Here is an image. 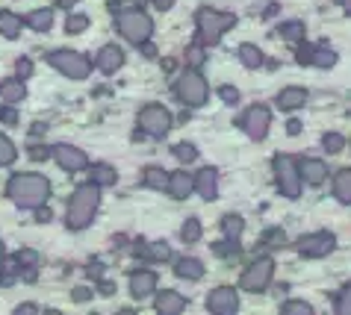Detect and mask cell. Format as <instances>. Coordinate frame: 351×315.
<instances>
[{
	"label": "cell",
	"mask_w": 351,
	"mask_h": 315,
	"mask_svg": "<svg viewBox=\"0 0 351 315\" xmlns=\"http://www.w3.org/2000/svg\"><path fill=\"white\" fill-rule=\"evenodd\" d=\"M275 180H278V189H280L284 198H292V201L298 198L304 183H301V171H298L295 156H289V153L275 156Z\"/></svg>",
	"instance_id": "5"
},
{
	"label": "cell",
	"mask_w": 351,
	"mask_h": 315,
	"mask_svg": "<svg viewBox=\"0 0 351 315\" xmlns=\"http://www.w3.org/2000/svg\"><path fill=\"white\" fill-rule=\"evenodd\" d=\"M195 192L201 194L204 201H213L219 194V171L216 168H201L195 174Z\"/></svg>",
	"instance_id": "14"
},
{
	"label": "cell",
	"mask_w": 351,
	"mask_h": 315,
	"mask_svg": "<svg viewBox=\"0 0 351 315\" xmlns=\"http://www.w3.org/2000/svg\"><path fill=\"white\" fill-rule=\"evenodd\" d=\"M183 310H186V301H183L180 292L165 289V292L157 294V312L160 315H180Z\"/></svg>",
	"instance_id": "18"
},
{
	"label": "cell",
	"mask_w": 351,
	"mask_h": 315,
	"mask_svg": "<svg viewBox=\"0 0 351 315\" xmlns=\"http://www.w3.org/2000/svg\"><path fill=\"white\" fill-rule=\"evenodd\" d=\"M337 315H351V283L339 292V298H337Z\"/></svg>",
	"instance_id": "39"
},
{
	"label": "cell",
	"mask_w": 351,
	"mask_h": 315,
	"mask_svg": "<svg viewBox=\"0 0 351 315\" xmlns=\"http://www.w3.org/2000/svg\"><path fill=\"white\" fill-rule=\"evenodd\" d=\"M339 3H343V9H346L348 15H351V0H339Z\"/></svg>",
	"instance_id": "51"
},
{
	"label": "cell",
	"mask_w": 351,
	"mask_h": 315,
	"mask_svg": "<svg viewBox=\"0 0 351 315\" xmlns=\"http://www.w3.org/2000/svg\"><path fill=\"white\" fill-rule=\"evenodd\" d=\"M221 230H224V236H228L230 242H237L242 236V230H245V221H242L239 215H224V218H221Z\"/></svg>",
	"instance_id": "29"
},
{
	"label": "cell",
	"mask_w": 351,
	"mask_h": 315,
	"mask_svg": "<svg viewBox=\"0 0 351 315\" xmlns=\"http://www.w3.org/2000/svg\"><path fill=\"white\" fill-rule=\"evenodd\" d=\"M71 298H74V301H89V298H92V289L80 286V289H74V292H71Z\"/></svg>",
	"instance_id": "45"
},
{
	"label": "cell",
	"mask_w": 351,
	"mask_h": 315,
	"mask_svg": "<svg viewBox=\"0 0 351 315\" xmlns=\"http://www.w3.org/2000/svg\"><path fill=\"white\" fill-rule=\"evenodd\" d=\"M115 180H119V174H115L112 165L97 162L95 168H92V180H89V183H95V186H112Z\"/></svg>",
	"instance_id": "27"
},
{
	"label": "cell",
	"mask_w": 351,
	"mask_h": 315,
	"mask_svg": "<svg viewBox=\"0 0 351 315\" xmlns=\"http://www.w3.org/2000/svg\"><path fill=\"white\" fill-rule=\"evenodd\" d=\"M169 244L165 242H154V244H142L139 248V257H145V260H157V262H162V260H169Z\"/></svg>",
	"instance_id": "31"
},
{
	"label": "cell",
	"mask_w": 351,
	"mask_h": 315,
	"mask_svg": "<svg viewBox=\"0 0 351 315\" xmlns=\"http://www.w3.org/2000/svg\"><path fill=\"white\" fill-rule=\"evenodd\" d=\"M213 251H216L219 253V257H233V253H239V244L237 242H221V244H216V248H213Z\"/></svg>",
	"instance_id": "41"
},
{
	"label": "cell",
	"mask_w": 351,
	"mask_h": 315,
	"mask_svg": "<svg viewBox=\"0 0 351 315\" xmlns=\"http://www.w3.org/2000/svg\"><path fill=\"white\" fill-rule=\"evenodd\" d=\"M0 265H3V242H0Z\"/></svg>",
	"instance_id": "55"
},
{
	"label": "cell",
	"mask_w": 351,
	"mask_h": 315,
	"mask_svg": "<svg viewBox=\"0 0 351 315\" xmlns=\"http://www.w3.org/2000/svg\"><path fill=\"white\" fill-rule=\"evenodd\" d=\"M0 94H3V101H6V103H18V101H24L27 88H24L21 80H6L3 86H0Z\"/></svg>",
	"instance_id": "28"
},
{
	"label": "cell",
	"mask_w": 351,
	"mask_h": 315,
	"mask_svg": "<svg viewBox=\"0 0 351 315\" xmlns=\"http://www.w3.org/2000/svg\"><path fill=\"white\" fill-rule=\"evenodd\" d=\"M280 315H316L313 307H310L307 301H289L284 310H280Z\"/></svg>",
	"instance_id": "36"
},
{
	"label": "cell",
	"mask_w": 351,
	"mask_h": 315,
	"mask_svg": "<svg viewBox=\"0 0 351 315\" xmlns=\"http://www.w3.org/2000/svg\"><path fill=\"white\" fill-rule=\"evenodd\" d=\"M322 144H325L328 153H339L346 147V139L339 133H325V139H322Z\"/></svg>",
	"instance_id": "37"
},
{
	"label": "cell",
	"mask_w": 351,
	"mask_h": 315,
	"mask_svg": "<svg viewBox=\"0 0 351 315\" xmlns=\"http://www.w3.org/2000/svg\"><path fill=\"white\" fill-rule=\"evenodd\" d=\"M195 21H198V42H201V45H216L219 38L228 33L233 24H237V15L219 12V9L204 6V9H198Z\"/></svg>",
	"instance_id": "3"
},
{
	"label": "cell",
	"mask_w": 351,
	"mask_h": 315,
	"mask_svg": "<svg viewBox=\"0 0 351 315\" xmlns=\"http://www.w3.org/2000/svg\"><path fill=\"white\" fill-rule=\"evenodd\" d=\"M287 130H289V133H298V130H301V121H289Z\"/></svg>",
	"instance_id": "50"
},
{
	"label": "cell",
	"mask_w": 351,
	"mask_h": 315,
	"mask_svg": "<svg viewBox=\"0 0 351 315\" xmlns=\"http://www.w3.org/2000/svg\"><path fill=\"white\" fill-rule=\"evenodd\" d=\"M219 94H221V101H224V103H230V106L239 101V92H237L233 86H221V88H219Z\"/></svg>",
	"instance_id": "42"
},
{
	"label": "cell",
	"mask_w": 351,
	"mask_h": 315,
	"mask_svg": "<svg viewBox=\"0 0 351 315\" xmlns=\"http://www.w3.org/2000/svg\"><path fill=\"white\" fill-rule=\"evenodd\" d=\"M334 194H337V201L351 203V168H343L334 174Z\"/></svg>",
	"instance_id": "23"
},
{
	"label": "cell",
	"mask_w": 351,
	"mask_h": 315,
	"mask_svg": "<svg viewBox=\"0 0 351 315\" xmlns=\"http://www.w3.org/2000/svg\"><path fill=\"white\" fill-rule=\"evenodd\" d=\"M334 248H337V236L328 230L310 233L298 242V253L307 260H322V257H328V253H334Z\"/></svg>",
	"instance_id": "11"
},
{
	"label": "cell",
	"mask_w": 351,
	"mask_h": 315,
	"mask_svg": "<svg viewBox=\"0 0 351 315\" xmlns=\"http://www.w3.org/2000/svg\"><path fill=\"white\" fill-rule=\"evenodd\" d=\"M30 74H33V62H30V59H18V77L24 80V77H30Z\"/></svg>",
	"instance_id": "43"
},
{
	"label": "cell",
	"mask_w": 351,
	"mask_h": 315,
	"mask_svg": "<svg viewBox=\"0 0 351 315\" xmlns=\"http://www.w3.org/2000/svg\"><path fill=\"white\" fill-rule=\"evenodd\" d=\"M51 156L56 162H60V168L62 171H83L86 165H89V156H86L80 147H71V144H56L53 151H51Z\"/></svg>",
	"instance_id": "13"
},
{
	"label": "cell",
	"mask_w": 351,
	"mask_h": 315,
	"mask_svg": "<svg viewBox=\"0 0 351 315\" xmlns=\"http://www.w3.org/2000/svg\"><path fill=\"white\" fill-rule=\"evenodd\" d=\"M171 153H174V160H180V162H195V160H198V147L189 144V142L174 144V147H171Z\"/></svg>",
	"instance_id": "33"
},
{
	"label": "cell",
	"mask_w": 351,
	"mask_h": 315,
	"mask_svg": "<svg viewBox=\"0 0 351 315\" xmlns=\"http://www.w3.org/2000/svg\"><path fill=\"white\" fill-rule=\"evenodd\" d=\"M180 239H183V242H189V244H195V242H198V239H201V221H198V218H189V221H183Z\"/></svg>",
	"instance_id": "34"
},
{
	"label": "cell",
	"mask_w": 351,
	"mask_h": 315,
	"mask_svg": "<svg viewBox=\"0 0 351 315\" xmlns=\"http://www.w3.org/2000/svg\"><path fill=\"white\" fill-rule=\"evenodd\" d=\"M304 103H307V88H301V86H289V88H284V92L278 94V106L284 112H295Z\"/></svg>",
	"instance_id": "19"
},
{
	"label": "cell",
	"mask_w": 351,
	"mask_h": 315,
	"mask_svg": "<svg viewBox=\"0 0 351 315\" xmlns=\"http://www.w3.org/2000/svg\"><path fill=\"white\" fill-rule=\"evenodd\" d=\"M298 59H301V62L316 65V68H334V65H337V53L330 51V47H325V45L313 47L310 53H298Z\"/></svg>",
	"instance_id": "21"
},
{
	"label": "cell",
	"mask_w": 351,
	"mask_h": 315,
	"mask_svg": "<svg viewBox=\"0 0 351 315\" xmlns=\"http://www.w3.org/2000/svg\"><path fill=\"white\" fill-rule=\"evenodd\" d=\"M154 6H157L160 12H165V9H171V6H174V0H154Z\"/></svg>",
	"instance_id": "49"
},
{
	"label": "cell",
	"mask_w": 351,
	"mask_h": 315,
	"mask_svg": "<svg viewBox=\"0 0 351 315\" xmlns=\"http://www.w3.org/2000/svg\"><path fill=\"white\" fill-rule=\"evenodd\" d=\"M239 127L245 130L254 142H263L269 136V127H271V112H269V106H263V103H254V106H248L245 115L239 118Z\"/></svg>",
	"instance_id": "8"
},
{
	"label": "cell",
	"mask_w": 351,
	"mask_h": 315,
	"mask_svg": "<svg viewBox=\"0 0 351 315\" xmlns=\"http://www.w3.org/2000/svg\"><path fill=\"white\" fill-rule=\"evenodd\" d=\"M174 274L183 280H201L204 277V262L195 260V257H183L178 260V265H174Z\"/></svg>",
	"instance_id": "22"
},
{
	"label": "cell",
	"mask_w": 351,
	"mask_h": 315,
	"mask_svg": "<svg viewBox=\"0 0 351 315\" xmlns=\"http://www.w3.org/2000/svg\"><path fill=\"white\" fill-rule=\"evenodd\" d=\"M174 92H178V97L186 106H204L207 103V97H210V88H207V80L195 71V68H186L180 77H178V83H174Z\"/></svg>",
	"instance_id": "6"
},
{
	"label": "cell",
	"mask_w": 351,
	"mask_h": 315,
	"mask_svg": "<svg viewBox=\"0 0 351 315\" xmlns=\"http://www.w3.org/2000/svg\"><path fill=\"white\" fill-rule=\"evenodd\" d=\"M9 198H12L18 206H42L47 201V194H51V183H47V177L42 174H15L12 180H9Z\"/></svg>",
	"instance_id": "2"
},
{
	"label": "cell",
	"mask_w": 351,
	"mask_h": 315,
	"mask_svg": "<svg viewBox=\"0 0 351 315\" xmlns=\"http://www.w3.org/2000/svg\"><path fill=\"white\" fill-rule=\"evenodd\" d=\"M86 27H89V15H71V18H68V24H65V29H68L71 36L83 33Z\"/></svg>",
	"instance_id": "38"
},
{
	"label": "cell",
	"mask_w": 351,
	"mask_h": 315,
	"mask_svg": "<svg viewBox=\"0 0 351 315\" xmlns=\"http://www.w3.org/2000/svg\"><path fill=\"white\" fill-rule=\"evenodd\" d=\"M239 59H242V65L245 68H260L266 59H263V53H260V47H254V45H242L239 47Z\"/></svg>",
	"instance_id": "32"
},
{
	"label": "cell",
	"mask_w": 351,
	"mask_h": 315,
	"mask_svg": "<svg viewBox=\"0 0 351 315\" xmlns=\"http://www.w3.org/2000/svg\"><path fill=\"white\" fill-rule=\"evenodd\" d=\"M298 171H301V183L307 186H322L328 180V165L322 160H301Z\"/></svg>",
	"instance_id": "15"
},
{
	"label": "cell",
	"mask_w": 351,
	"mask_h": 315,
	"mask_svg": "<svg viewBox=\"0 0 351 315\" xmlns=\"http://www.w3.org/2000/svg\"><path fill=\"white\" fill-rule=\"evenodd\" d=\"M97 203H101V192H97L95 183L77 186V192L71 194V201H68V215H65L68 230H86L89 227V224L95 221Z\"/></svg>",
	"instance_id": "1"
},
{
	"label": "cell",
	"mask_w": 351,
	"mask_h": 315,
	"mask_svg": "<svg viewBox=\"0 0 351 315\" xmlns=\"http://www.w3.org/2000/svg\"><path fill=\"white\" fill-rule=\"evenodd\" d=\"M36 218L38 221H51V210H45V206H36Z\"/></svg>",
	"instance_id": "48"
},
{
	"label": "cell",
	"mask_w": 351,
	"mask_h": 315,
	"mask_svg": "<svg viewBox=\"0 0 351 315\" xmlns=\"http://www.w3.org/2000/svg\"><path fill=\"white\" fill-rule=\"evenodd\" d=\"M47 65H53L60 74L71 77V80H86L92 74V62L77 51H53L47 56Z\"/></svg>",
	"instance_id": "7"
},
{
	"label": "cell",
	"mask_w": 351,
	"mask_h": 315,
	"mask_svg": "<svg viewBox=\"0 0 351 315\" xmlns=\"http://www.w3.org/2000/svg\"><path fill=\"white\" fill-rule=\"evenodd\" d=\"M115 315H136V312H133V310H119Z\"/></svg>",
	"instance_id": "53"
},
{
	"label": "cell",
	"mask_w": 351,
	"mask_h": 315,
	"mask_svg": "<svg viewBox=\"0 0 351 315\" xmlns=\"http://www.w3.org/2000/svg\"><path fill=\"white\" fill-rule=\"evenodd\" d=\"M0 115H3V121H6V124H18V115H15L12 106H3V110H0Z\"/></svg>",
	"instance_id": "44"
},
{
	"label": "cell",
	"mask_w": 351,
	"mask_h": 315,
	"mask_svg": "<svg viewBox=\"0 0 351 315\" xmlns=\"http://www.w3.org/2000/svg\"><path fill=\"white\" fill-rule=\"evenodd\" d=\"M139 127L148 136H154V139H162V136L169 133V127H171V115H169L165 106L148 103V106H142V112H139Z\"/></svg>",
	"instance_id": "10"
},
{
	"label": "cell",
	"mask_w": 351,
	"mask_h": 315,
	"mask_svg": "<svg viewBox=\"0 0 351 315\" xmlns=\"http://www.w3.org/2000/svg\"><path fill=\"white\" fill-rule=\"evenodd\" d=\"M12 315H36V307L33 303H24V307H18Z\"/></svg>",
	"instance_id": "47"
},
{
	"label": "cell",
	"mask_w": 351,
	"mask_h": 315,
	"mask_svg": "<svg viewBox=\"0 0 351 315\" xmlns=\"http://www.w3.org/2000/svg\"><path fill=\"white\" fill-rule=\"evenodd\" d=\"M142 180L151 186V189H169V174H165L162 168H157V165H151V168H145Z\"/></svg>",
	"instance_id": "30"
},
{
	"label": "cell",
	"mask_w": 351,
	"mask_h": 315,
	"mask_svg": "<svg viewBox=\"0 0 351 315\" xmlns=\"http://www.w3.org/2000/svg\"><path fill=\"white\" fill-rule=\"evenodd\" d=\"M30 156L36 162H42V160H47V147H30Z\"/></svg>",
	"instance_id": "46"
},
{
	"label": "cell",
	"mask_w": 351,
	"mask_h": 315,
	"mask_svg": "<svg viewBox=\"0 0 351 315\" xmlns=\"http://www.w3.org/2000/svg\"><path fill=\"white\" fill-rule=\"evenodd\" d=\"M74 3H80V0H60V6H74Z\"/></svg>",
	"instance_id": "52"
},
{
	"label": "cell",
	"mask_w": 351,
	"mask_h": 315,
	"mask_svg": "<svg viewBox=\"0 0 351 315\" xmlns=\"http://www.w3.org/2000/svg\"><path fill=\"white\" fill-rule=\"evenodd\" d=\"M45 315H62V312H60V310H47Z\"/></svg>",
	"instance_id": "54"
},
{
	"label": "cell",
	"mask_w": 351,
	"mask_h": 315,
	"mask_svg": "<svg viewBox=\"0 0 351 315\" xmlns=\"http://www.w3.org/2000/svg\"><path fill=\"white\" fill-rule=\"evenodd\" d=\"M15 156H18L15 144L9 142L3 133H0V165H12V162H15Z\"/></svg>",
	"instance_id": "35"
},
{
	"label": "cell",
	"mask_w": 351,
	"mask_h": 315,
	"mask_svg": "<svg viewBox=\"0 0 351 315\" xmlns=\"http://www.w3.org/2000/svg\"><path fill=\"white\" fill-rule=\"evenodd\" d=\"M192 192H195V177H189L186 171H174V174H169V194H171L174 201L189 198Z\"/></svg>",
	"instance_id": "17"
},
{
	"label": "cell",
	"mask_w": 351,
	"mask_h": 315,
	"mask_svg": "<svg viewBox=\"0 0 351 315\" xmlns=\"http://www.w3.org/2000/svg\"><path fill=\"white\" fill-rule=\"evenodd\" d=\"M280 38H284L287 45H292V47H298L301 42H304V24L301 21H287V24H280Z\"/></svg>",
	"instance_id": "24"
},
{
	"label": "cell",
	"mask_w": 351,
	"mask_h": 315,
	"mask_svg": "<svg viewBox=\"0 0 351 315\" xmlns=\"http://www.w3.org/2000/svg\"><path fill=\"white\" fill-rule=\"evenodd\" d=\"M95 65L101 68L104 74H115V71H119V68L124 65V53H121V47H119V45H106V47H101V53H97Z\"/></svg>",
	"instance_id": "16"
},
{
	"label": "cell",
	"mask_w": 351,
	"mask_h": 315,
	"mask_svg": "<svg viewBox=\"0 0 351 315\" xmlns=\"http://www.w3.org/2000/svg\"><path fill=\"white\" fill-rule=\"evenodd\" d=\"M154 289H157V274H154V271H133L130 274L133 298H145V294H151Z\"/></svg>",
	"instance_id": "20"
},
{
	"label": "cell",
	"mask_w": 351,
	"mask_h": 315,
	"mask_svg": "<svg viewBox=\"0 0 351 315\" xmlns=\"http://www.w3.org/2000/svg\"><path fill=\"white\" fill-rule=\"evenodd\" d=\"M0 33L6 38H18V33H21V18L15 12H9V9H0Z\"/></svg>",
	"instance_id": "26"
},
{
	"label": "cell",
	"mask_w": 351,
	"mask_h": 315,
	"mask_svg": "<svg viewBox=\"0 0 351 315\" xmlns=\"http://www.w3.org/2000/svg\"><path fill=\"white\" fill-rule=\"evenodd\" d=\"M271 274H275V260L260 257L245 268V274H242L239 283H242V289L245 292H263L271 283Z\"/></svg>",
	"instance_id": "9"
},
{
	"label": "cell",
	"mask_w": 351,
	"mask_h": 315,
	"mask_svg": "<svg viewBox=\"0 0 351 315\" xmlns=\"http://www.w3.org/2000/svg\"><path fill=\"white\" fill-rule=\"evenodd\" d=\"M186 59H189V65H201V62H204V45L195 42L189 51H186Z\"/></svg>",
	"instance_id": "40"
},
{
	"label": "cell",
	"mask_w": 351,
	"mask_h": 315,
	"mask_svg": "<svg viewBox=\"0 0 351 315\" xmlns=\"http://www.w3.org/2000/svg\"><path fill=\"white\" fill-rule=\"evenodd\" d=\"M115 29L128 38L133 45H145L154 33V21L148 15L142 12V9H130V12H121L119 21H115Z\"/></svg>",
	"instance_id": "4"
},
{
	"label": "cell",
	"mask_w": 351,
	"mask_h": 315,
	"mask_svg": "<svg viewBox=\"0 0 351 315\" xmlns=\"http://www.w3.org/2000/svg\"><path fill=\"white\" fill-rule=\"evenodd\" d=\"M207 307H210L213 315H237V310H239V294H237V289H230V286H219V289L210 292Z\"/></svg>",
	"instance_id": "12"
},
{
	"label": "cell",
	"mask_w": 351,
	"mask_h": 315,
	"mask_svg": "<svg viewBox=\"0 0 351 315\" xmlns=\"http://www.w3.org/2000/svg\"><path fill=\"white\" fill-rule=\"evenodd\" d=\"M27 27L36 29V33H45V29L53 27V12L51 9H36V12L27 15Z\"/></svg>",
	"instance_id": "25"
}]
</instances>
